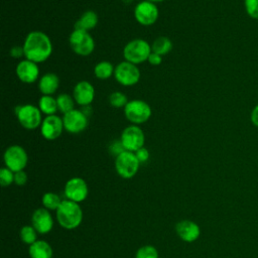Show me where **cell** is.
Masks as SVG:
<instances>
[{
    "label": "cell",
    "instance_id": "cell-28",
    "mask_svg": "<svg viewBox=\"0 0 258 258\" xmlns=\"http://www.w3.org/2000/svg\"><path fill=\"white\" fill-rule=\"evenodd\" d=\"M37 231L34 229V227L31 226H24L20 230V238L23 243L31 245L33 244L36 240L37 237Z\"/></svg>",
    "mask_w": 258,
    "mask_h": 258
},
{
    "label": "cell",
    "instance_id": "cell-14",
    "mask_svg": "<svg viewBox=\"0 0 258 258\" xmlns=\"http://www.w3.org/2000/svg\"><path fill=\"white\" fill-rule=\"evenodd\" d=\"M89 188L87 182L81 177H73L69 179L64 185V195L68 200L76 203L83 202L87 199Z\"/></svg>",
    "mask_w": 258,
    "mask_h": 258
},
{
    "label": "cell",
    "instance_id": "cell-30",
    "mask_svg": "<svg viewBox=\"0 0 258 258\" xmlns=\"http://www.w3.org/2000/svg\"><path fill=\"white\" fill-rule=\"evenodd\" d=\"M247 15L252 19H258V0H244Z\"/></svg>",
    "mask_w": 258,
    "mask_h": 258
},
{
    "label": "cell",
    "instance_id": "cell-33",
    "mask_svg": "<svg viewBox=\"0 0 258 258\" xmlns=\"http://www.w3.org/2000/svg\"><path fill=\"white\" fill-rule=\"evenodd\" d=\"M134 153H135V155H136V157H137V159L139 160L140 163H144V162L148 161L149 156H150L148 149L145 148L144 146L141 147L140 149H138L137 151H135Z\"/></svg>",
    "mask_w": 258,
    "mask_h": 258
},
{
    "label": "cell",
    "instance_id": "cell-2",
    "mask_svg": "<svg viewBox=\"0 0 258 258\" xmlns=\"http://www.w3.org/2000/svg\"><path fill=\"white\" fill-rule=\"evenodd\" d=\"M56 219L62 228L73 230L81 225L83 220V211L79 206V203L71 200H64L56 210Z\"/></svg>",
    "mask_w": 258,
    "mask_h": 258
},
{
    "label": "cell",
    "instance_id": "cell-16",
    "mask_svg": "<svg viewBox=\"0 0 258 258\" xmlns=\"http://www.w3.org/2000/svg\"><path fill=\"white\" fill-rule=\"evenodd\" d=\"M73 97L79 106H90L95 99V88L88 81H80L73 89Z\"/></svg>",
    "mask_w": 258,
    "mask_h": 258
},
{
    "label": "cell",
    "instance_id": "cell-35",
    "mask_svg": "<svg viewBox=\"0 0 258 258\" xmlns=\"http://www.w3.org/2000/svg\"><path fill=\"white\" fill-rule=\"evenodd\" d=\"M9 54L13 57V58H20L22 56H24V49L23 46H19V45H15L10 49Z\"/></svg>",
    "mask_w": 258,
    "mask_h": 258
},
{
    "label": "cell",
    "instance_id": "cell-26",
    "mask_svg": "<svg viewBox=\"0 0 258 258\" xmlns=\"http://www.w3.org/2000/svg\"><path fill=\"white\" fill-rule=\"evenodd\" d=\"M128 102H129V100H128L127 96L120 91L112 92L109 95V104L113 108H116V109L124 108Z\"/></svg>",
    "mask_w": 258,
    "mask_h": 258
},
{
    "label": "cell",
    "instance_id": "cell-15",
    "mask_svg": "<svg viewBox=\"0 0 258 258\" xmlns=\"http://www.w3.org/2000/svg\"><path fill=\"white\" fill-rule=\"evenodd\" d=\"M17 78L24 84H32L39 80L38 63L27 58L20 60L15 69Z\"/></svg>",
    "mask_w": 258,
    "mask_h": 258
},
{
    "label": "cell",
    "instance_id": "cell-34",
    "mask_svg": "<svg viewBox=\"0 0 258 258\" xmlns=\"http://www.w3.org/2000/svg\"><path fill=\"white\" fill-rule=\"evenodd\" d=\"M27 181V174L24 170H20L17 172H14V182L19 185L22 186L26 183Z\"/></svg>",
    "mask_w": 258,
    "mask_h": 258
},
{
    "label": "cell",
    "instance_id": "cell-23",
    "mask_svg": "<svg viewBox=\"0 0 258 258\" xmlns=\"http://www.w3.org/2000/svg\"><path fill=\"white\" fill-rule=\"evenodd\" d=\"M115 67L108 60H101L94 67V76L99 80H108L114 76Z\"/></svg>",
    "mask_w": 258,
    "mask_h": 258
},
{
    "label": "cell",
    "instance_id": "cell-11",
    "mask_svg": "<svg viewBox=\"0 0 258 258\" xmlns=\"http://www.w3.org/2000/svg\"><path fill=\"white\" fill-rule=\"evenodd\" d=\"M133 14L135 20L139 24L143 26H150L157 21L159 10L155 3L143 0L137 3V5L134 7Z\"/></svg>",
    "mask_w": 258,
    "mask_h": 258
},
{
    "label": "cell",
    "instance_id": "cell-25",
    "mask_svg": "<svg viewBox=\"0 0 258 258\" xmlns=\"http://www.w3.org/2000/svg\"><path fill=\"white\" fill-rule=\"evenodd\" d=\"M56 103H57V108L58 111L61 112L63 115L71 112L72 110L75 109V99L73 95L67 94V93H61L56 97Z\"/></svg>",
    "mask_w": 258,
    "mask_h": 258
},
{
    "label": "cell",
    "instance_id": "cell-24",
    "mask_svg": "<svg viewBox=\"0 0 258 258\" xmlns=\"http://www.w3.org/2000/svg\"><path fill=\"white\" fill-rule=\"evenodd\" d=\"M172 41L166 36H158L151 43L152 51L161 56L169 53L172 49Z\"/></svg>",
    "mask_w": 258,
    "mask_h": 258
},
{
    "label": "cell",
    "instance_id": "cell-4",
    "mask_svg": "<svg viewBox=\"0 0 258 258\" xmlns=\"http://www.w3.org/2000/svg\"><path fill=\"white\" fill-rule=\"evenodd\" d=\"M152 115L150 105L141 99L130 100L124 107L125 118L133 125H140L147 122Z\"/></svg>",
    "mask_w": 258,
    "mask_h": 258
},
{
    "label": "cell",
    "instance_id": "cell-17",
    "mask_svg": "<svg viewBox=\"0 0 258 258\" xmlns=\"http://www.w3.org/2000/svg\"><path fill=\"white\" fill-rule=\"evenodd\" d=\"M175 231L178 237L184 242H195L201 235L199 225L192 221L183 220L175 225Z\"/></svg>",
    "mask_w": 258,
    "mask_h": 258
},
{
    "label": "cell",
    "instance_id": "cell-7",
    "mask_svg": "<svg viewBox=\"0 0 258 258\" xmlns=\"http://www.w3.org/2000/svg\"><path fill=\"white\" fill-rule=\"evenodd\" d=\"M113 77L123 87H132L139 82L141 73L137 64L123 60L115 67Z\"/></svg>",
    "mask_w": 258,
    "mask_h": 258
},
{
    "label": "cell",
    "instance_id": "cell-6",
    "mask_svg": "<svg viewBox=\"0 0 258 258\" xmlns=\"http://www.w3.org/2000/svg\"><path fill=\"white\" fill-rule=\"evenodd\" d=\"M69 44L72 50L81 56L90 55L95 49V40L89 31L75 29L69 36Z\"/></svg>",
    "mask_w": 258,
    "mask_h": 258
},
{
    "label": "cell",
    "instance_id": "cell-20",
    "mask_svg": "<svg viewBox=\"0 0 258 258\" xmlns=\"http://www.w3.org/2000/svg\"><path fill=\"white\" fill-rule=\"evenodd\" d=\"M99 21L98 14L94 10H87L85 11L81 17L75 22L74 28L75 29H82L89 31L94 29Z\"/></svg>",
    "mask_w": 258,
    "mask_h": 258
},
{
    "label": "cell",
    "instance_id": "cell-12",
    "mask_svg": "<svg viewBox=\"0 0 258 258\" xmlns=\"http://www.w3.org/2000/svg\"><path fill=\"white\" fill-rule=\"evenodd\" d=\"M63 128L71 134H79L83 132L89 124V117L82 110L74 109L62 116Z\"/></svg>",
    "mask_w": 258,
    "mask_h": 258
},
{
    "label": "cell",
    "instance_id": "cell-13",
    "mask_svg": "<svg viewBox=\"0 0 258 258\" xmlns=\"http://www.w3.org/2000/svg\"><path fill=\"white\" fill-rule=\"evenodd\" d=\"M39 128L40 134L44 139L49 141L55 140L61 135L62 131L64 130L62 117H59L57 115L45 116Z\"/></svg>",
    "mask_w": 258,
    "mask_h": 258
},
{
    "label": "cell",
    "instance_id": "cell-27",
    "mask_svg": "<svg viewBox=\"0 0 258 258\" xmlns=\"http://www.w3.org/2000/svg\"><path fill=\"white\" fill-rule=\"evenodd\" d=\"M62 201H60L59 197L54 192H45L42 197V204L47 210H57Z\"/></svg>",
    "mask_w": 258,
    "mask_h": 258
},
{
    "label": "cell",
    "instance_id": "cell-21",
    "mask_svg": "<svg viewBox=\"0 0 258 258\" xmlns=\"http://www.w3.org/2000/svg\"><path fill=\"white\" fill-rule=\"evenodd\" d=\"M28 252H29L30 258H51L52 257L51 246L43 240H37L33 244L29 245Z\"/></svg>",
    "mask_w": 258,
    "mask_h": 258
},
{
    "label": "cell",
    "instance_id": "cell-5",
    "mask_svg": "<svg viewBox=\"0 0 258 258\" xmlns=\"http://www.w3.org/2000/svg\"><path fill=\"white\" fill-rule=\"evenodd\" d=\"M15 115L19 124L27 130H34L39 128L43 117L38 106L32 104H24L15 107Z\"/></svg>",
    "mask_w": 258,
    "mask_h": 258
},
{
    "label": "cell",
    "instance_id": "cell-31",
    "mask_svg": "<svg viewBox=\"0 0 258 258\" xmlns=\"http://www.w3.org/2000/svg\"><path fill=\"white\" fill-rule=\"evenodd\" d=\"M12 182H14V172L5 167H2L0 169V183L2 186H8Z\"/></svg>",
    "mask_w": 258,
    "mask_h": 258
},
{
    "label": "cell",
    "instance_id": "cell-22",
    "mask_svg": "<svg viewBox=\"0 0 258 258\" xmlns=\"http://www.w3.org/2000/svg\"><path fill=\"white\" fill-rule=\"evenodd\" d=\"M38 108L45 116L55 115L56 111H58L56 98L49 95H41L38 100Z\"/></svg>",
    "mask_w": 258,
    "mask_h": 258
},
{
    "label": "cell",
    "instance_id": "cell-39",
    "mask_svg": "<svg viewBox=\"0 0 258 258\" xmlns=\"http://www.w3.org/2000/svg\"><path fill=\"white\" fill-rule=\"evenodd\" d=\"M138 1H139V2H140V1H143V0H138Z\"/></svg>",
    "mask_w": 258,
    "mask_h": 258
},
{
    "label": "cell",
    "instance_id": "cell-18",
    "mask_svg": "<svg viewBox=\"0 0 258 258\" xmlns=\"http://www.w3.org/2000/svg\"><path fill=\"white\" fill-rule=\"evenodd\" d=\"M32 226L40 234L48 233L53 226V220L47 209H37L34 211L32 218Z\"/></svg>",
    "mask_w": 258,
    "mask_h": 258
},
{
    "label": "cell",
    "instance_id": "cell-8",
    "mask_svg": "<svg viewBox=\"0 0 258 258\" xmlns=\"http://www.w3.org/2000/svg\"><path fill=\"white\" fill-rule=\"evenodd\" d=\"M140 164L135 153L131 151L125 150L115 157L116 171L123 178L133 177L137 173Z\"/></svg>",
    "mask_w": 258,
    "mask_h": 258
},
{
    "label": "cell",
    "instance_id": "cell-38",
    "mask_svg": "<svg viewBox=\"0 0 258 258\" xmlns=\"http://www.w3.org/2000/svg\"><path fill=\"white\" fill-rule=\"evenodd\" d=\"M147 1H149V2H152V3H160V2H162V1H164V0H147Z\"/></svg>",
    "mask_w": 258,
    "mask_h": 258
},
{
    "label": "cell",
    "instance_id": "cell-1",
    "mask_svg": "<svg viewBox=\"0 0 258 258\" xmlns=\"http://www.w3.org/2000/svg\"><path fill=\"white\" fill-rule=\"evenodd\" d=\"M24 57L36 63L44 62L52 53V42L49 36L39 30L30 31L22 44Z\"/></svg>",
    "mask_w": 258,
    "mask_h": 258
},
{
    "label": "cell",
    "instance_id": "cell-9",
    "mask_svg": "<svg viewBox=\"0 0 258 258\" xmlns=\"http://www.w3.org/2000/svg\"><path fill=\"white\" fill-rule=\"evenodd\" d=\"M5 166L13 172L23 170L28 161L26 150L20 145H11L6 148L3 155Z\"/></svg>",
    "mask_w": 258,
    "mask_h": 258
},
{
    "label": "cell",
    "instance_id": "cell-36",
    "mask_svg": "<svg viewBox=\"0 0 258 258\" xmlns=\"http://www.w3.org/2000/svg\"><path fill=\"white\" fill-rule=\"evenodd\" d=\"M147 61H148L151 66H159V64L161 63V61H162V56L152 51V52L150 53V55L148 56Z\"/></svg>",
    "mask_w": 258,
    "mask_h": 258
},
{
    "label": "cell",
    "instance_id": "cell-29",
    "mask_svg": "<svg viewBox=\"0 0 258 258\" xmlns=\"http://www.w3.org/2000/svg\"><path fill=\"white\" fill-rule=\"evenodd\" d=\"M135 258H158V252L155 247L146 245L137 250Z\"/></svg>",
    "mask_w": 258,
    "mask_h": 258
},
{
    "label": "cell",
    "instance_id": "cell-37",
    "mask_svg": "<svg viewBox=\"0 0 258 258\" xmlns=\"http://www.w3.org/2000/svg\"><path fill=\"white\" fill-rule=\"evenodd\" d=\"M250 121L255 127H258V104L254 106L250 113Z\"/></svg>",
    "mask_w": 258,
    "mask_h": 258
},
{
    "label": "cell",
    "instance_id": "cell-10",
    "mask_svg": "<svg viewBox=\"0 0 258 258\" xmlns=\"http://www.w3.org/2000/svg\"><path fill=\"white\" fill-rule=\"evenodd\" d=\"M120 140L127 151L135 152L145 143V134L138 125H129L121 133Z\"/></svg>",
    "mask_w": 258,
    "mask_h": 258
},
{
    "label": "cell",
    "instance_id": "cell-19",
    "mask_svg": "<svg viewBox=\"0 0 258 258\" xmlns=\"http://www.w3.org/2000/svg\"><path fill=\"white\" fill-rule=\"evenodd\" d=\"M37 87L42 95L52 96L59 87V78L54 73H45L39 78Z\"/></svg>",
    "mask_w": 258,
    "mask_h": 258
},
{
    "label": "cell",
    "instance_id": "cell-32",
    "mask_svg": "<svg viewBox=\"0 0 258 258\" xmlns=\"http://www.w3.org/2000/svg\"><path fill=\"white\" fill-rule=\"evenodd\" d=\"M123 151H125V148H124V146H123V144H122L120 139L119 140H114L109 145V152H110L111 155H114L115 157L118 156Z\"/></svg>",
    "mask_w": 258,
    "mask_h": 258
},
{
    "label": "cell",
    "instance_id": "cell-3",
    "mask_svg": "<svg viewBox=\"0 0 258 258\" xmlns=\"http://www.w3.org/2000/svg\"><path fill=\"white\" fill-rule=\"evenodd\" d=\"M151 52V44L148 41L142 38H135L125 44L123 48V57L125 60L138 66L147 61Z\"/></svg>",
    "mask_w": 258,
    "mask_h": 258
}]
</instances>
